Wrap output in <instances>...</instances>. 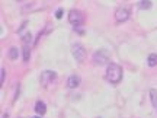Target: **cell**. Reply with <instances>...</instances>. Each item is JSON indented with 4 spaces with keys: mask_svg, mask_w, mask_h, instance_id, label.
Instances as JSON below:
<instances>
[{
    "mask_svg": "<svg viewBox=\"0 0 157 118\" xmlns=\"http://www.w3.org/2000/svg\"><path fill=\"white\" fill-rule=\"evenodd\" d=\"M105 77H106V80L109 83H112V85L119 83V82L122 80V67H121L119 64H117V63L108 64Z\"/></svg>",
    "mask_w": 157,
    "mask_h": 118,
    "instance_id": "6da1fadb",
    "label": "cell"
},
{
    "mask_svg": "<svg viewBox=\"0 0 157 118\" xmlns=\"http://www.w3.org/2000/svg\"><path fill=\"white\" fill-rule=\"evenodd\" d=\"M57 80V73L54 70H44L41 73V77H39V82L44 88H48L50 85H52Z\"/></svg>",
    "mask_w": 157,
    "mask_h": 118,
    "instance_id": "7a4b0ae2",
    "label": "cell"
},
{
    "mask_svg": "<svg viewBox=\"0 0 157 118\" xmlns=\"http://www.w3.org/2000/svg\"><path fill=\"white\" fill-rule=\"evenodd\" d=\"M68 22L73 25L74 28H78V26H82L84 22V16L83 13L80 10H70V13H68Z\"/></svg>",
    "mask_w": 157,
    "mask_h": 118,
    "instance_id": "3957f363",
    "label": "cell"
},
{
    "mask_svg": "<svg viewBox=\"0 0 157 118\" xmlns=\"http://www.w3.org/2000/svg\"><path fill=\"white\" fill-rule=\"evenodd\" d=\"M71 54H73L77 63H83L84 58H86V50L80 42H76V44L71 45Z\"/></svg>",
    "mask_w": 157,
    "mask_h": 118,
    "instance_id": "277c9868",
    "label": "cell"
},
{
    "mask_svg": "<svg viewBox=\"0 0 157 118\" xmlns=\"http://www.w3.org/2000/svg\"><path fill=\"white\" fill-rule=\"evenodd\" d=\"M109 61V53L105 50H98L93 54V63L96 66H105Z\"/></svg>",
    "mask_w": 157,
    "mask_h": 118,
    "instance_id": "5b68a950",
    "label": "cell"
},
{
    "mask_svg": "<svg viewBox=\"0 0 157 118\" xmlns=\"http://www.w3.org/2000/svg\"><path fill=\"white\" fill-rule=\"evenodd\" d=\"M31 34L26 32V35L23 37V61L26 63L29 61V58H31Z\"/></svg>",
    "mask_w": 157,
    "mask_h": 118,
    "instance_id": "8992f818",
    "label": "cell"
},
{
    "mask_svg": "<svg viewBox=\"0 0 157 118\" xmlns=\"http://www.w3.org/2000/svg\"><path fill=\"white\" fill-rule=\"evenodd\" d=\"M131 16V12L127 9V7H119L117 12H115V19H117V22L122 23V22H127Z\"/></svg>",
    "mask_w": 157,
    "mask_h": 118,
    "instance_id": "52a82bcc",
    "label": "cell"
},
{
    "mask_svg": "<svg viewBox=\"0 0 157 118\" xmlns=\"http://www.w3.org/2000/svg\"><path fill=\"white\" fill-rule=\"evenodd\" d=\"M80 83H82V79L78 77L77 74H73L67 79V88H70V89H76Z\"/></svg>",
    "mask_w": 157,
    "mask_h": 118,
    "instance_id": "ba28073f",
    "label": "cell"
},
{
    "mask_svg": "<svg viewBox=\"0 0 157 118\" xmlns=\"http://www.w3.org/2000/svg\"><path fill=\"white\" fill-rule=\"evenodd\" d=\"M35 112L38 114V115H44L47 112V107H45V104L42 101H38L35 104Z\"/></svg>",
    "mask_w": 157,
    "mask_h": 118,
    "instance_id": "9c48e42d",
    "label": "cell"
},
{
    "mask_svg": "<svg viewBox=\"0 0 157 118\" xmlns=\"http://www.w3.org/2000/svg\"><path fill=\"white\" fill-rule=\"evenodd\" d=\"M147 64H148L150 67L157 66V54H150V56H148V58H147Z\"/></svg>",
    "mask_w": 157,
    "mask_h": 118,
    "instance_id": "30bf717a",
    "label": "cell"
},
{
    "mask_svg": "<svg viewBox=\"0 0 157 118\" xmlns=\"http://www.w3.org/2000/svg\"><path fill=\"white\" fill-rule=\"evenodd\" d=\"M17 57H19V50H17L16 47H12L10 50H9V58L10 60H16Z\"/></svg>",
    "mask_w": 157,
    "mask_h": 118,
    "instance_id": "8fae6325",
    "label": "cell"
},
{
    "mask_svg": "<svg viewBox=\"0 0 157 118\" xmlns=\"http://www.w3.org/2000/svg\"><path fill=\"white\" fill-rule=\"evenodd\" d=\"M138 6H140V9H143V10H147V9L151 7V2L150 0H140Z\"/></svg>",
    "mask_w": 157,
    "mask_h": 118,
    "instance_id": "7c38bea8",
    "label": "cell"
},
{
    "mask_svg": "<svg viewBox=\"0 0 157 118\" xmlns=\"http://www.w3.org/2000/svg\"><path fill=\"white\" fill-rule=\"evenodd\" d=\"M150 99H151L153 107L157 109V90H154V89L150 90Z\"/></svg>",
    "mask_w": 157,
    "mask_h": 118,
    "instance_id": "4fadbf2b",
    "label": "cell"
},
{
    "mask_svg": "<svg viewBox=\"0 0 157 118\" xmlns=\"http://www.w3.org/2000/svg\"><path fill=\"white\" fill-rule=\"evenodd\" d=\"M5 79H6V70L2 67V70H0V83L2 85L5 83Z\"/></svg>",
    "mask_w": 157,
    "mask_h": 118,
    "instance_id": "5bb4252c",
    "label": "cell"
},
{
    "mask_svg": "<svg viewBox=\"0 0 157 118\" xmlns=\"http://www.w3.org/2000/svg\"><path fill=\"white\" fill-rule=\"evenodd\" d=\"M63 13H64V12H63V9H58V10L56 12V18H57V19H61Z\"/></svg>",
    "mask_w": 157,
    "mask_h": 118,
    "instance_id": "9a60e30c",
    "label": "cell"
},
{
    "mask_svg": "<svg viewBox=\"0 0 157 118\" xmlns=\"http://www.w3.org/2000/svg\"><path fill=\"white\" fill-rule=\"evenodd\" d=\"M2 118H7V114H5V115H3V117H2Z\"/></svg>",
    "mask_w": 157,
    "mask_h": 118,
    "instance_id": "2e32d148",
    "label": "cell"
},
{
    "mask_svg": "<svg viewBox=\"0 0 157 118\" xmlns=\"http://www.w3.org/2000/svg\"><path fill=\"white\" fill-rule=\"evenodd\" d=\"M16 2H22V0H16Z\"/></svg>",
    "mask_w": 157,
    "mask_h": 118,
    "instance_id": "e0dca14e",
    "label": "cell"
},
{
    "mask_svg": "<svg viewBox=\"0 0 157 118\" xmlns=\"http://www.w3.org/2000/svg\"><path fill=\"white\" fill-rule=\"evenodd\" d=\"M34 118H39V117H34Z\"/></svg>",
    "mask_w": 157,
    "mask_h": 118,
    "instance_id": "ac0fdd59",
    "label": "cell"
}]
</instances>
